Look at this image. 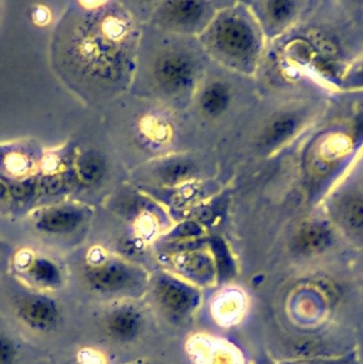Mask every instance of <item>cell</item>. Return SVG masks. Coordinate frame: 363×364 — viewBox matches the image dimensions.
<instances>
[{"label": "cell", "instance_id": "cell-1", "mask_svg": "<svg viewBox=\"0 0 363 364\" xmlns=\"http://www.w3.org/2000/svg\"><path fill=\"white\" fill-rule=\"evenodd\" d=\"M83 279L98 295L124 301L147 294L151 274L137 264L95 250L85 259Z\"/></svg>", "mask_w": 363, "mask_h": 364}, {"label": "cell", "instance_id": "cell-2", "mask_svg": "<svg viewBox=\"0 0 363 364\" xmlns=\"http://www.w3.org/2000/svg\"><path fill=\"white\" fill-rule=\"evenodd\" d=\"M147 294L158 310L170 321L189 318L201 304L200 289L170 272L151 274Z\"/></svg>", "mask_w": 363, "mask_h": 364}, {"label": "cell", "instance_id": "cell-3", "mask_svg": "<svg viewBox=\"0 0 363 364\" xmlns=\"http://www.w3.org/2000/svg\"><path fill=\"white\" fill-rule=\"evenodd\" d=\"M209 43L228 61L246 63L256 52V39L249 23L236 14H226L216 21L209 33Z\"/></svg>", "mask_w": 363, "mask_h": 364}, {"label": "cell", "instance_id": "cell-4", "mask_svg": "<svg viewBox=\"0 0 363 364\" xmlns=\"http://www.w3.org/2000/svg\"><path fill=\"white\" fill-rule=\"evenodd\" d=\"M11 272L21 284L33 291H56L64 282L63 270L57 262L29 250L21 251L15 255Z\"/></svg>", "mask_w": 363, "mask_h": 364}, {"label": "cell", "instance_id": "cell-5", "mask_svg": "<svg viewBox=\"0 0 363 364\" xmlns=\"http://www.w3.org/2000/svg\"><path fill=\"white\" fill-rule=\"evenodd\" d=\"M14 314L23 327L42 334L53 332L62 317L61 308L55 298L33 289L15 300Z\"/></svg>", "mask_w": 363, "mask_h": 364}, {"label": "cell", "instance_id": "cell-6", "mask_svg": "<svg viewBox=\"0 0 363 364\" xmlns=\"http://www.w3.org/2000/svg\"><path fill=\"white\" fill-rule=\"evenodd\" d=\"M144 328V313L132 300L120 301L107 313L105 318L107 334L115 342H134L142 334Z\"/></svg>", "mask_w": 363, "mask_h": 364}, {"label": "cell", "instance_id": "cell-7", "mask_svg": "<svg viewBox=\"0 0 363 364\" xmlns=\"http://www.w3.org/2000/svg\"><path fill=\"white\" fill-rule=\"evenodd\" d=\"M173 274L194 287H205L216 284L218 281L217 268L213 255L206 251H185L172 261Z\"/></svg>", "mask_w": 363, "mask_h": 364}, {"label": "cell", "instance_id": "cell-8", "mask_svg": "<svg viewBox=\"0 0 363 364\" xmlns=\"http://www.w3.org/2000/svg\"><path fill=\"white\" fill-rule=\"evenodd\" d=\"M189 353L196 362L194 364H246L236 347L211 336H194Z\"/></svg>", "mask_w": 363, "mask_h": 364}, {"label": "cell", "instance_id": "cell-9", "mask_svg": "<svg viewBox=\"0 0 363 364\" xmlns=\"http://www.w3.org/2000/svg\"><path fill=\"white\" fill-rule=\"evenodd\" d=\"M194 68L187 56L169 54L156 63L154 76L159 86L169 91L185 89L194 78Z\"/></svg>", "mask_w": 363, "mask_h": 364}, {"label": "cell", "instance_id": "cell-10", "mask_svg": "<svg viewBox=\"0 0 363 364\" xmlns=\"http://www.w3.org/2000/svg\"><path fill=\"white\" fill-rule=\"evenodd\" d=\"M333 242L332 232L322 221L303 223L293 238V250L301 257H316L326 252Z\"/></svg>", "mask_w": 363, "mask_h": 364}, {"label": "cell", "instance_id": "cell-11", "mask_svg": "<svg viewBox=\"0 0 363 364\" xmlns=\"http://www.w3.org/2000/svg\"><path fill=\"white\" fill-rule=\"evenodd\" d=\"M335 220L346 236L363 247V198L348 197L335 210Z\"/></svg>", "mask_w": 363, "mask_h": 364}, {"label": "cell", "instance_id": "cell-12", "mask_svg": "<svg viewBox=\"0 0 363 364\" xmlns=\"http://www.w3.org/2000/svg\"><path fill=\"white\" fill-rule=\"evenodd\" d=\"M83 221V213L75 208H59L43 213L36 228L47 234H66L75 231Z\"/></svg>", "mask_w": 363, "mask_h": 364}, {"label": "cell", "instance_id": "cell-13", "mask_svg": "<svg viewBox=\"0 0 363 364\" xmlns=\"http://www.w3.org/2000/svg\"><path fill=\"white\" fill-rule=\"evenodd\" d=\"M203 5L194 1L164 4V18L173 25L188 26L196 23L203 14Z\"/></svg>", "mask_w": 363, "mask_h": 364}, {"label": "cell", "instance_id": "cell-14", "mask_svg": "<svg viewBox=\"0 0 363 364\" xmlns=\"http://www.w3.org/2000/svg\"><path fill=\"white\" fill-rule=\"evenodd\" d=\"M230 103V91L226 85L214 82L203 91L201 97V107L209 116L222 114Z\"/></svg>", "mask_w": 363, "mask_h": 364}, {"label": "cell", "instance_id": "cell-15", "mask_svg": "<svg viewBox=\"0 0 363 364\" xmlns=\"http://www.w3.org/2000/svg\"><path fill=\"white\" fill-rule=\"evenodd\" d=\"M194 167L192 163L186 159H173L160 167L158 174L162 182L167 184H174L186 180L194 173Z\"/></svg>", "mask_w": 363, "mask_h": 364}, {"label": "cell", "instance_id": "cell-16", "mask_svg": "<svg viewBox=\"0 0 363 364\" xmlns=\"http://www.w3.org/2000/svg\"><path fill=\"white\" fill-rule=\"evenodd\" d=\"M211 255L217 268L218 280H228L234 276V261L231 257L226 245L220 240H213L211 242Z\"/></svg>", "mask_w": 363, "mask_h": 364}, {"label": "cell", "instance_id": "cell-17", "mask_svg": "<svg viewBox=\"0 0 363 364\" xmlns=\"http://www.w3.org/2000/svg\"><path fill=\"white\" fill-rule=\"evenodd\" d=\"M104 172V159L95 153H87L79 161V174L85 183L93 184L98 182Z\"/></svg>", "mask_w": 363, "mask_h": 364}, {"label": "cell", "instance_id": "cell-18", "mask_svg": "<svg viewBox=\"0 0 363 364\" xmlns=\"http://www.w3.org/2000/svg\"><path fill=\"white\" fill-rule=\"evenodd\" d=\"M295 127H296V123H295L294 119L288 118V117L278 119L267 129L264 136L265 144L267 146H271L283 141L288 136L292 135Z\"/></svg>", "mask_w": 363, "mask_h": 364}, {"label": "cell", "instance_id": "cell-19", "mask_svg": "<svg viewBox=\"0 0 363 364\" xmlns=\"http://www.w3.org/2000/svg\"><path fill=\"white\" fill-rule=\"evenodd\" d=\"M278 364H360L356 351L343 353V355H318V357L298 358V359L286 360Z\"/></svg>", "mask_w": 363, "mask_h": 364}, {"label": "cell", "instance_id": "cell-20", "mask_svg": "<svg viewBox=\"0 0 363 364\" xmlns=\"http://www.w3.org/2000/svg\"><path fill=\"white\" fill-rule=\"evenodd\" d=\"M19 358V347L12 338L0 332V364H15Z\"/></svg>", "mask_w": 363, "mask_h": 364}, {"label": "cell", "instance_id": "cell-21", "mask_svg": "<svg viewBox=\"0 0 363 364\" xmlns=\"http://www.w3.org/2000/svg\"><path fill=\"white\" fill-rule=\"evenodd\" d=\"M68 364H108L102 353L95 349L83 348L76 353Z\"/></svg>", "mask_w": 363, "mask_h": 364}, {"label": "cell", "instance_id": "cell-22", "mask_svg": "<svg viewBox=\"0 0 363 364\" xmlns=\"http://www.w3.org/2000/svg\"><path fill=\"white\" fill-rule=\"evenodd\" d=\"M267 5H268L269 16L275 22L286 20L293 11V4L290 1H273Z\"/></svg>", "mask_w": 363, "mask_h": 364}, {"label": "cell", "instance_id": "cell-23", "mask_svg": "<svg viewBox=\"0 0 363 364\" xmlns=\"http://www.w3.org/2000/svg\"><path fill=\"white\" fill-rule=\"evenodd\" d=\"M130 364H164L162 362L153 361V360H137L136 362H132Z\"/></svg>", "mask_w": 363, "mask_h": 364}, {"label": "cell", "instance_id": "cell-24", "mask_svg": "<svg viewBox=\"0 0 363 364\" xmlns=\"http://www.w3.org/2000/svg\"><path fill=\"white\" fill-rule=\"evenodd\" d=\"M4 195V186H2L1 184H0V198L2 197V196Z\"/></svg>", "mask_w": 363, "mask_h": 364}, {"label": "cell", "instance_id": "cell-25", "mask_svg": "<svg viewBox=\"0 0 363 364\" xmlns=\"http://www.w3.org/2000/svg\"><path fill=\"white\" fill-rule=\"evenodd\" d=\"M359 76H360L361 78H363V68L362 70H361V71L359 72Z\"/></svg>", "mask_w": 363, "mask_h": 364}]
</instances>
